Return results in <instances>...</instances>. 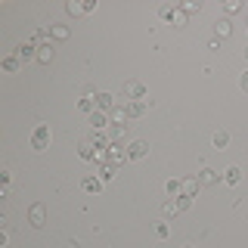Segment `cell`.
I'll list each match as a JSON object with an SVG mask.
<instances>
[{
	"label": "cell",
	"instance_id": "cell-1",
	"mask_svg": "<svg viewBox=\"0 0 248 248\" xmlns=\"http://www.w3.org/2000/svg\"><path fill=\"white\" fill-rule=\"evenodd\" d=\"M50 140H53V134H50V124H37V127H34V134H31V149L44 152L46 146H50Z\"/></svg>",
	"mask_w": 248,
	"mask_h": 248
},
{
	"label": "cell",
	"instance_id": "cell-2",
	"mask_svg": "<svg viewBox=\"0 0 248 248\" xmlns=\"http://www.w3.org/2000/svg\"><path fill=\"white\" fill-rule=\"evenodd\" d=\"M130 99H146V87L140 81H127L121 90V106H127Z\"/></svg>",
	"mask_w": 248,
	"mask_h": 248
},
{
	"label": "cell",
	"instance_id": "cell-3",
	"mask_svg": "<svg viewBox=\"0 0 248 248\" xmlns=\"http://www.w3.org/2000/svg\"><path fill=\"white\" fill-rule=\"evenodd\" d=\"M127 158H130L127 146H121L118 140H112V143H108V165H124Z\"/></svg>",
	"mask_w": 248,
	"mask_h": 248
},
{
	"label": "cell",
	"instance_id": "cell-4",
	"mask_svg": "<svg viewBox=\"0 0 248 248\" xmlns=\"http://www.w3.org/2000/svg\"><path fill=\"white\" fill-rule=\"evenodd\" d=\"M192 208V196H174V202L165 205V214H183Z\"/></svg>",
	"mask_w": 248,
	"mask_h": 248
},
{
	"label": "cell",
	"instance_id": "cell-5",
	"mask_svg": "<svg viewBox=\"0 0 248 248\" xmlns=\"http://www.w3.org/2000/svg\"><path fill=\"white\" fill-rule=\"evenodd\" d=\"M93 103H96L99 112H112V108H115V96H112V93H106V90H99L96 96H93Z\"/></svg>",
	"mask_w": 248,
	"mask_h": 248
},
{
	"label": "cell",
	"instance_id": "cell-6",
	"mask_svg": "<svg viewBox=\"0 0 248 248\" xmlns=\"http://www.w3.org/2000/svg\"><path fill=\"white\" fill-rule=\"evenodd\" d=\"M124 108H127V118H140V115H146V108H149V99H130Z\"/></svg>",
	"mask_w": 248,
	"mask_h": 248
},
{
	"label": "cell",
	"instance_id": "cell-7",
	"mask_svg": "<svg viewBox=\"0 0 248 248\" xmlns=\"http://www.w3.org/2000/svg\"><path fill=\"white\" fill-rule=\"evenodd\" d=\"M87 121H90V127H93V130H103L106 124H112V121H108V112H99V108L87 115Z\"/></svg>",
	"mask_w": 248,
	"mask_h": 248
},
{
	"label": "cell",
	"instance_id": "cell-8",
	"mask_svg": "<svg viewBox=\"0 0 248 248\" xmlns=\"http://www.w3.org/2000/svg\"><path fill=\"white\" fill-rule=\"evenodd\" d=\"M108 121H112L115 127H127V108H124V106H115L112 112H108Z\"/></svg>",
	"mask_w": 248,
	"mask_h": 248
},
{
	"label": "cell",
	"instance_id": "cell-9",
	"mask_svg": "<svg viewBox=\"0 0 248 248\" xmlns=\"http://www.w3.org/2000/svg\"><path fill=\"white\" fill-rule=\"evenodd\" d=\"M223 180V174H217V170L211 168H202L199 170V183H205V186H214V183H220Z\"/></svg>",
	"mask_w": 248,
	"mask_h": 248
},
{
	"label": "cell",
	"instance_id": "cell-10",
	"mask_svg": "<svg viewBox=\"0 0 248 248\" xmlns=\"http://www.w3.org/2000/svg\"><path fill=\"white\" fill-rule=\"evenodd\" d=\"M16 56H19L22 62H28V59H37V46H34V41H25L19 46V50H16Z\"/></svg>",
	"mask_w": 248,
	"mask_h": 248
},
{
	"label": "cell",
	"instance_id": "cell-11",
	"mask_svg": "<svg viewBox=\"0 0 248 248\" xmlns=\"http://www.w3.org/2000/svg\"><path fill=\"white\" fill-rule=\"evenodd\" d=\"M127 152H130V158H146V155H149V143H143V140H134V143L127 146Z\"/></svg>",
	"mask_w": 248,
	"mask_h": 248
},
{
	"label": "cell",
	"instance_id": "cell-12",
	"mask_svg": "<svg viewBox=\"0 0 248 248\" xmlns=\"http://www.w3.org/2000/svg\"><path fill=\"white\" fill-rule=\"evenodd\" d=\"M44 217H46V208H44V205H31V211H28V220L34 223V227H44Z\"/></svg>",
	"mask_w": 248,
	"mask_h": 248
},
{
	"label": "cell",
	"instance_id": "cell-13",
	"mask_svg": "<svg viewBox=\"0 0 248 248\" xmlns=\"http://www.w3.org/2000/svg\"><path fill=\"white\" fill-rule=\"evenodd\" d=\"M78 152H81V158H96V143H93V140L87 137V140H81V149H78Z\"/></svg>",
	"mask_w": 248,
	"mask_h": 248
},
{
	"label": "cell",
	"instance_id": "cell-14",
	"mask_svg": "<svg viewBox=\"0 0 248 248\" xmlns=\"http://www.w3.org/2000/svg\"><path fill=\"white\" fill-rule=\"evenodd\" d=\"M53 56H56V50H53V44H41L37 46V62H53Z\"/></svg>",
	"mask_w": 248,
	"mask_h": 248
},
{
	"label": "cell",
	"instance_id": "cell-15",
	"mask_svg": "<svg viewBox=\"0 0 248 248\" xmlns=\"http://www.w3.org/2000/svg\"><path fill=\"white\" fill-rule=\"evenodd\" d=\"M81 189L84 192H99V189H103V180H99V177H84V180H81Z\"/></svg>",
	"mask_w": 248,
	"mask_h": 248
},
{
	"label": "cell",
	"instance_id": "cell-16",
	"mask_svg": "<svg viewBox=\"0 0 248 248\" xmlns=\"http://www.w3.org/2000/svg\"><path fill=\"white\" fill-rule=\"evenodd\" d=\"M183 186V196H196L199 192V177H186V180H180Z\"/></svg>",
	"mask_w": 248,
	"mask_h": 248
},
{
	"label": "cell",
	"instance_id": "cell-17",
	"mask_svg": "<svg viewBox=\"0 0 248 248\" xmlns=\"http://www.w3.org/2000/svg\"><path fill=\"white\" fill-rule=\"evenodd\" d=\"M211 143H214V149H227V146H230V134H227V130H217V134L211 137Z\"/></svg>",
	"mask_w": 248,
	"mask_h": 248
},
{
	"label": "cell",
	"instance_id": "cell-18",
	"mask_svg": "<svg viewBox=\"0 0 248 248\" xmlns=\"http://www.w3.org/2000/svg\"><path fill=\"white\" fill-rule=\"evenodd\" d=\"M239 180H242V170H239V168H227V170H223V183L236 186Z\"/></svg>",
	"mask_w": 248,
	"mask_h": 248
},
{
	"label": "cell",
	"instance_id": "cell-19",
	"mask_svg": "<svg viewBox=\"0 0 248 248\" xmlns=\"http://www.w3.org/2000/svg\"><path fill=\"white\" fill-rule=\"evenodd\" d=\"M19 65H22V59H19V56H6L3 62H0V68H3V72H10V75H13V72H19Z\"/></svg>",
	"mask_w": 248,
	"mask_h": 248
},
{
	"label": "cell",
	"instance_id": "cell-20",
	"mask_svg": "<svg viewBox=\"0 0 248 248\" xmlns=\"http://www.w3.org/2000/svg\"><path fill=\"white\" fill-rule=\"evenodd\" d=\"M230 31H232L230 19H220V22H214V34H217V37H230Z\"/></svg>",
	"mask_w": 248,
	"mask_h": 248
},
{
	"label": "cell",
	"instance_id": "cell-21",
	"mask_svg": "<svg viewBox=\"0 0 248 248\" xmlns=\"http://www.w3.org/2000/svg\"><path fill=\"white\" fill-rule=\"evenodd\" d=\"M112 177H115V165H108V161H103V165H99V180H112Z\"/></svg>",
	"mask_w": 248,
	"mask_h": 248
},
{
	"label": "cell",
	"instance_id": "cell-22",
	"mask_svg": "<svg viewBox=\"0 0 248 248\" xmlns=\"http://www.w3.org/2000/svg\"><path fill=\"white\" fill-rule=\"evenodd\" d=\"M50 34L56 37V41H65V37L72 34V31H68V25H50Z\"/></svg>",
	"mask_w": 248,
	"mask_h": 248
},
{
	"label": "cell",
	"instance_id": "cell-23",
	"mask_svg": "<svg viewBox=\"0 0 248 248\" xmlns=\"http://www.w3.org/2000/svg\"><path fill=\"white\" fill-rule=\"evenodd\" d=\"M65 10H68V16H81V13H87V6H84V3H78V0H68V3H65Z\"/></svg>",
	"mask_w": 248,
	"mask_h": 248
},
{
	"label": "cell",
	"instance_id": "cell-24",
	"mask_svg": "<svg viewBox=\"0 0 248 248\" xmlns=\"http://www.w3.org/2000/svg\"><path fill=\"white\" fill-rule=\"evenodd\" d=\"M78 108H81V112H96V103H93V99L90 96H81V99H78Z\"/></svg>",
	"mask_w": 248,
	"mask_h": 248
},
{
	"label": "cell",
	"instance_id": "cell-25",
	"mask_svg": "<svg viewBox=\"0 0 248 248\" xmlns=\"http://www.w3.org/2000/svg\"><path fill=\"white\" fill-rule=\"evenodd\" d=\"M165 189H168V196H183L180 180H168V183H165Z\"/></svg>",
	"mask_w": 248,
	"mask_h": 248
},
{
	"label": "cell",
	"instance_id": "cell-26",
	"mask_svg": "<svg viewBox=\"0 0 248 248\" xmlns=\"http://www.w3.org/2000/svg\"><path fill=\"white\" fill-rule=\"evenodd\" d=\"M174 10H177V3H161V6H158V16H161V19H170V16H174Z\"/></svg>",
	"mask_w": 248,
	"mask_h": 248
},
{
	"label": "cell",
	"instance_id": "cell-27",
	"mask_svg": "<svg viewBox=\"0 0 248 248\" xmlns=\"http://www.w3.org/2000/svg\"><path fill=\"white\" fill-rule=\"evenodd\" d=\"M170 25H186V13L180 10V6H177L174 16H170Z\"/></svg>",
	"mask_w": 248,
	"mask_h": 248
},
{
	"label": "cell",
	"instance_id": "cell-28",
	"mask_svg": "<svg viewBox=\"0 0 248 248\" xmlns=\"http://www.w3.org/2000/svg\"><path fill=\"white\" fill-rule=\"evenodd\" d=\"M180 10H183V13H199L202 3H199V0H186V3H180Z\"/></svg>",
	"mask_w": 248,
	"mask_h": 248
},
{
	"label": "cell",
	"instance_id": "cell-29",
	"mask_svg": "<svg viewBox=\"0 0 248 248\" xmlns=\"http://www.w3.org/2000/svg\"><path fill=\"white\" fill-rule=\"evenodd\" d=\"M152 230H155V236H158V239H168V223H161V220H158Z\"/></svg>",
	"mask_w": 248,
	"mask_h": 248
},
{
	"label": "cell",
	"instance_id": "cell-30",
	"mask_svg": "<svg viewBox=\"0 0 248 248\" xmlns=\"http://www.w3.org/2000/svg\"><path fill=\"white\" fill-rule=\"evenodd\" d=\"M50 37H53V34H50V31H46V28H37V34L31 37V41L37 44V41H50Z\"/></svg>",
	"mask_w": 248,
	"mask_h": 248
},
{
	"label": "cell",
	"instance_id": "cell-31",
	"mask_svg": "<svg viewBox=\"0 0 248 248\" xmlns=\"http://www.w3.org/2000/svg\"><path fill=\"white\" fill-rule=\"evenodd\" d=\"M242 10V3H239V0H227V13H239Z\"/></svg>",
	"mask_w": 248,
	"mask_h": 248
},
{
	"label": "cell",
	"instance_id": "cell-32",
	"mask_svg": "<svg viewBox=\"0 0 248 248\" xmlns=\"http://www.w3.org/2000/svg\"><path fill=\"white\" fill-rule=\"evenodd\" d=\"M239 87H242V90H248V72H245L242 78H239Z\"/></svg>",
	"mask_w": 248,
	"mask_h": 248
},
{
	"label": "cell",
	"instance_id": "cell-33",
	"mask_svg": "<svg viewBox=\"0 0 248 248\" xmlns=\"http://www.w3.org/2000/svg\"><path fill=\"white\" fill-rule=\"evenodd\" d=\"M245 59H248V46H245Z\"/></svg>",
	"mask_w": 248,
	"mask_h": 248
},
{
	"label": "cell",
	"instance_id": "cell-34",
	"mask_svg": "<svg viewBox=\"0 0 248 248\" xmlns=\"http://www.w3.org/2000/svg\"><path fill=\"white\" fill-rule=\"evenodd\" d=\"M183 248H196V245H183Z\"/></svg>",
	"mask_w": 248,
	"mask_h": 248
}]
</instances>
